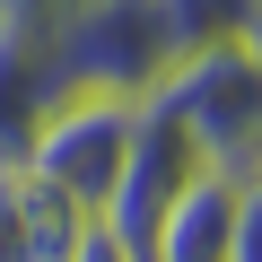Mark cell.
<instances>
[{"mask_svg":"<svg viewBox=\"0 0 262 262\" xmlns=\"http://www.w3.org/2000/svg\"><path fill=\"white\" fill-rule=\"evenodd\" d=\"M140 105L149 96H122V88H53V105L35 114V131H27V175L35 184H53V192H70L88 219L105 210V192H114V175H122V158H131V131H140Z\"/></svg>","mask_w":262,"mask_h":262,"instance_id":"2","label":"cell"},{"mask_svg":"<svg viewBox=\"0 0 262 262\" xmlns=\"http://www.w3.org/2000/svg\"><path fill=\"white\" fill-rule=\"evenodd\" d=\"M44 53L61 70V88H122V96H149L175 70V35L158 18V0H61L44 18Z\"/></svg>","mask_w":262,"mask_h":262,"instance_id":"3","label":"cell"},{"mask_svg":"<svg viewBox=\"0 0 262 262\" xmlns=\"http://www.w3.org/2000/svg\"><path fill=\"white\" fill-rule=\"evenodd\" d=\"M227 236H236V184H227V175H201V184L166 210V227L149 236L140 262H227Z\"/></svg>","mask_w":262,"mask_h":262,"instance_id":"6","label":"cell"},{"mask_svg":"<svg viewBox=\"0 0 262 262\" xmlns=\"http://www.w3.org/2000/svg\"><path fill=\"white\" fill-rule=\"evenodd\" d=\"M227 262H262V175L236 184V236H227Z\"/></svg>","mask_w":262,"mask_h":262,"instance_id":"8","label":"cell"},{"mask_svg":"<svg viewBox=\"0 0 262 262\" xmlns=\"http://www.w3.org/2000/svg\"><path fill=\"white\" fill-rule=\"evenodd\" d=\"M201 175H210V166H201V149H192V131L149 96V105H140V131H131V158H122V175H114V192H105V210H96V236H105L122 262H140L149 236L166 227V210H175Z\"/></svg>","mask_w":262,"mask_h":262,"instance_id":"4","label":"cell"},{"mask_svg":"<svg viewBox=\"0 0 262 262\" xmlns=\"http://www.w3.org/2000/svg\"><path fill=\"white\" fill-rule=\"evenodd\" d=\"M79 262H122V253H114L105 236H88V245H79Z\"/></svg>","mask_w":262,"mask_h":262,"instance_id":"9","label":"cell"},{"mask_svg":"<svg viewBox=\"0 0 262 262\" xmlns=\"http://www.w3.org/2000/svg\"><path fill=\"white\" fill-rule=\"evenodd\" d=\"M253 9H262V0H158V18L175 35V61L184 53H210V44H245Z\"/></svg>","mask_w":262,"mask_h":262,"instance_id":"7","label":"cell"},{"mask_svg":"<svg viewBox=\"0 0 262 262\" xmlns=\"http://www.w3.org/2000/svg\"><path fill=\"white\" fill-rule=\"evenodd\" d=\"M149 96L192 131V149H201L210 175H227V184H253L262 175V53L253 44L184 53Z\"/></svg>","mask_w":262,"mask_h":262,"instance_id":"1","label":"cell"},{"mask_svg":"<svg viewBox=\"0 0 262 262\" xmlns=\"http://www.w3.org/2000/svg\"><path fill=\"white\" fill-rule=\"evenodd\" d=\"M88 236H96V219L70 192L35 184L27 166H0V262H79Z\"/></svg>","mask_w":262,"mask_h":262,"instance_id":"5","label":"cell"}]
</instances>
